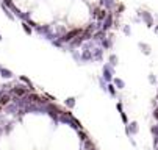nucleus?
I'll use <instances>...</instances> for the list:
<instances>
[{"instance_id": "obj_22", "label": "nucleus", "mask_w": 158, "mask_h": 150, "mask_svg": "<svg viewBox=\"0 0 158 150\" xmlns=\"http://www.w3.org/2000/svg\"><path fill=\"white\" fill-rule=\"evenodd\" d=\"M99 84H100V89H102V91H106V84H108V83H106L102 77L99 78Z\"/></svg>"}, {"instance_id": "obj_18", "label": "nucleus", "mask_w": 158, "mask_h": 150, "mask_svg": "<svg viewBox=\"0 0 158 150\" xmlns=\"http://www.w3.org/2000/svg\"><path fill=\"white\" fill-rule=\"evenodd\" d=\"M117 63H119L117 55H116V53H110V55H108V64H111L113 67H116Z\"/></svg>"}, {"instance_id": "obj_20", "label": "nucleus", "mask_w": 158, "mask_h": 150, "mask_svg": "<svg viewBox=\"0 0 158 150\" xmlns=\"http://www.w3.org/2000/svg\"><path fill=\"white\" fill-rule=\"evenodd\" d=\"M22 30H24V33L28 34V36L33 33V28H32V27H30L28 24H27V22H24V21H22Z\"/></svg>"}, {"instance_id": "obj_25", "label": "nucleus", "mask_w": 158, "mask_h": 150, "mask_svg": "<svg viewBox=\"0 0 158 150\" xmlns=\"http://www.w3.org/2000/svg\"><path fill=\"white\" fill-rule=\"evenodd\" d=\"M149 83L150 84H155L157 83V78H155V75H153V74H149Z\"/></svg>"}, {"instance_id": "obj_33", "label": "nucleus", "mask_w": 158, "mask_h": 150, "mask_svg": "<svg viewBox=\"0 0 158 150\" xmlns=\"http://www.w3.org/2000/svg\"><path fill=\"white\" fill-rule=\"evenodd\" d=\"M2 69H3V66H2V64H0V71H2Z\"/></svg>"}, {"instance_id": "obj_2", "label": "nucleus", "mask_w": 158, "mask_h": 150, "mask_svg": "<svg viewBox=\"0 0 158 150\" xmlns=\"http://www.w3.org/2000/svg\"><path fill=\"white\" fill-rule=\"evenodd\" d=\"M138 14H139L141 21L146 24V27H147V28H153V25H155V19H153V16L149 13V11L139 10V11H138Z\"/></svg>"}, {"instance_id": "obj_12", "label": "nucleus", "mask_w": 158, "mask_h": 150, "mask_svg": "<svg viewBox=\"0 0 158 150\" xmlns=\"http://www.w3.org/2000/svg\"><path fill=\"white\" fill-rule=\"evenodd\" d=\"M17 111H19V108H17V105L16 103H8V105L5 106V113L6 114H17Z\"/></svg>"}, {"instance_id": "obj_28", "label": "nucleus", "mask_w": 158, "mask_h": 150, "mask_svg": "<svg viewBox=\"0 0 158 150\" xmlns=\"http://www.w3.org/2000/svg\"><path fill=\"white\" fill-rule=\"evenodd\" d=\"M116 108H117V111H119V113H122V111H124V106H122V103H121V102H117Z\"/></svg>"}, {"instance_id": "obj_16", "label": "nucleus", "mask_w": 158, "mask_h": 150, "mask_svg": "<svg viewBox=\"0 0 158 150\" xmlns=\"http://www.w3.org/2000/svg\"><path fill=\"white\" fill-rule=\"evenodd\" d=\"M106 92H108L111 97H116V95H117V89H116V86L113 84V82L106 84Z\"/></svg>"}, {"instance_id": "obj_8", "label": "nucleus", "mask_w": 158, "mask_h": 150, "mask_svg": "<svg viewBox=\"0 0 158 150\" xmlns=\"http://www.w3.org/2000/svg\"><path fill=\"white\" fill-rule=\"evenodd\" d=\"M91 52H92V58H94V61H102V58H103V49L100 47V45L94 47Z\"/></svg>"}, {"instance_id": "obj_13", "label": "nucleus", "mask_w": 158, "mask_h": 150, "mask_svg": "<svg viewBox=\"0 0 158 150\" xmlns=\"http://www.w3.org/2000/svg\"><path fill=\"white\" fill-rule=\"evenodd\" d=\"M0 8H2V11H3V13H5V16L8 17L10 21H14V19H16V16H14V14H13V11H11V10L8 8V6H5V5H3L2 2H0Z\"/></svg>"}, {"instance_id": "obj_24", "label": "nucleus", "mask_w": 158, "mask_h": 150, "mask_svg": "<svg viewBox=\"0 0 158 150\" xmlns=\"http://www.w3.org/2000/svg\"><path fill=\"white\" fill-rule=\"evenodd\" d=\"M84 147H86V149H89V150H92V149H94V144H92V142H91L89 139H86V141H84Z\"/></svg>"}, {"instance_id": "obj_5", "label": "nucleus", "mask_w": 158, "mask_h": 150, "mask_svg": "<svg viewBox=\"0 0 158 150\" xmlns=\"http://www.w3.org/2000/svg\"><path fill=\"white\" fill-rule=\"evenodd\" d=\"M114 39H116V38H114V33H108L106 34V38L103 41H100V47H102L103 50H110L111 47H113V44H114Z\"/></svg>"}, {"instance_id": "obj_30", "label": "nucleus", "mask_w": 158, "mask_h": 150, "mask_svg": "<svg viewBox=\"0 0 158 150\" xmlns=\"http://www.w3.org/2000/svg\"><path fill=\"white\" fill-rule=\"evenodd\" d=\"M153 32H155V33L158 34V25H155V27H153Z\"/></svg>"}, {"instance_id": "obj_32", "label": "nucleus", "mask_w": 158, "mask_h": 150, "mask_svg": "<svg viewBox=\"0 0 158 150\" xmlns=\"http://www.w3.org/2000/svg\"><path fill=\"white\" fill-rule=\"evenodd\" d=\"M3 133V128H2V127H0V134H2Z\"/></svg>"}, {"instance_id": "obj_19", "label": "nucleus", "mask_w": 158, "mask_h": 150, "mask_svg": "<svg viewBox=\"0 0 158 150\" xmlns=\"http://www.w3.org/2000/svg\"><path fill=\"white\" fill-rule=\"evenodd\" d=\"M64 105H66L69 110H72V108L75 106V97H69V99H66V100H64Z\"/></svg>"}, {"instance_id": "obj_31", "label": "nucleus", "mask_w": 158, "mask_h": 150, "mask_svg": "<svg viewBox=\"0 0 158 150\" xmlns=\"http://www.w3.org/2000/svg\"><path fill=\"white\" fill-rule=\"evenodd\" d=\"M2 111H3V106H0V114H2Z\"/></svg>"}, {"instance_id": "obj_4", "label": "nucleus", "mask_w": 158, "mask_h": 150, "mask_svg": "<svg viewBox=\"0 0 158 150\" xmlns=\"http://www.w3.org/2000/svg\"><path fill=\"white\" fill-rule=\"evenodd\" d=\"M102 72H103V75H102V78L105 80L106 83H111L113 82V78H114V67L111 66V64H108L106 63L105 66H103V69H102Z\"/></svg>"}, {"instance_id": "obj_21", "label": "nucleus", "mask_w": 158, "mask_h": 150, "mask_svg": "<svg viewBox=\"0 0 158 150\" xmlns=\"http://www.w3.org/2000/svg\"><path fill=\"white\" fill-rule=\"evenodd\" d=\"M122 32H124L125 36H130V34H132V28H130V25H122Z\"/></svg>"}, {"instance_id": "obj_35", "label": "nucleus", "mask_w": 158, "mask_h": 150, "mask_svg": "<svg viewBox=\"0 0 158 150\" xmlns=\"http://www.w3.org/2000/svg\"><path fill=\"white\" fill-rule=\"evenodd\" d=\"M92 150H95V149H92Z\"/></svg>"}, {"instance_id": "obj_1", "label": "nucleus", "mask_w": 158, "mask_h": 150, "mask_svg": "<svg viewBox=\"0 0 158 150\" xmlns=\"http://www.w3.org/2000/svg\"><path fill=\"white\" fill-rule=\"evenodd\" d=\"M83 33V27H75V28H71V30H67L64 34H61V36L58 38L60 39V42L63 45H66V44H69L72 39H75L77 36H80V34Z\"/></svg>"}, {"instance_id": "obj_9", "label": "nucleus", "mask_w": 158, "mask_h": 150, "mask_svg": "<svg viewBox=\"0 0 158 150\" xmlns=\"http://www.w3.org/2000/svg\"><path fill=\"white\" fill-rule=\"evenodd\" d=\"M138 130H139V128H138V124H136V122H130V125L125 127V133L128 134V136H130V134H136Z\"/></svg>"}, {"instance_id": "obj_10", "label": "nucleus", "mask_w": 158, "mask_h": 150, "mask_svg": "<svg viewBox=\"0 0 158 150\" xmlns=\"http://www.w3.org/2000/svg\"><path fill=\"white\" fill-rule=\"evenodd\" d=\"M11 94L10 92H5V94H2L0 95V106H6L8 103H11Z\"/></svg>"}, {"instance_id": "obj_23", "label": "nucleus", "mask_w": 158, "mask_h": 150, "mask_svg": "<svg viewBox=\"0 0 158 150\" xmlns=\"http://www.w3.org/2000/svg\"><path fill=\"white\" fill-rule=\"evenodd\" d=\"M2 3H3V5H5V6H8L10 10H11V8H13V6H14L13 0H2Z\"/></svg>"}, {"instance_id": "obj_17", "label": "nucleus", "mask_w": 158, "mask_h": 150, "mask_svg": "<svg viewBox=\"0 0 158 150\" xmlns=\"http://www.w3.org/2000/svg\"><path fill=\"white\" fill-rule=\"evenodd\" d=\"M113 84L116 86V89H124V88H125V82L122 78H117V77H114V78H113Z\"/></svg>"}, {"instance_id": "obj_29", "label": "nucleus", "mask_w": 158, "mask_h": 150, "mask_svg": "<svg viewBox=\"0 0 158 150\" xmlns=\"http://www.w3.org/2000/svg\"><path fill=\"white\" fill-rule=\"evenodd\" d=\"M153 117L158 121V108H155V111H153Z\"/></svg>"}, {"instance_id": "obj_3", "label": "nucleus", "mask_w": 158, "mask_h": 150, "mask_svg": "<svg viewBox=\"0 0 158 150\" xmlns=\"http://www.w3.org/2000/svg\"><path fill=\"white\" fill-rule=\"evenodd\" d=\"M30 92V89L25 86V84H14L13 88L10 89V94L11 95H16V97H24Z\"/></svg>"}, {"instance_id": "obj_34", "label": "nucleus", "mask_w": 158, "mask_h": 150, "mask_svg": "<svg viewBox=\"0 0 158 150\" xmlns=\"http://www.w3.org/2000/svg\"><path fill=\"white\" fill-rule=\"evenodd\" d=\"M0 41H2V34H0Z\"/></svg>"}, {"instance_id": "obj_26", "label": "nucleus", "mask_w": 158, "mask_h": 150, "mask_svg": "<svg viewBox=\"0 0 158 150\" xmlns=\"http://www.w3.org/2000/svg\"><path fill=\"white\" fill-rule=\"evenodd\" d=\"M78 134H80V139H82L83 142H84V141H86V139H88V136H86V133H83V132H82V130H78Z\"/></svg>"}, {"instance_id": "obj_11", "label": "nucleus", "mask_w": 158, "mask_h": 150, "mask_svg": "<svg viewBox=\"0 0 158 150\" xmlns=\"http://www.w3.org/2000/svg\"><path fill=\"white\" fill-rule=\"evenodd\" d=\"M19 80H21V82L24 83V84H25L27 88H28V89H30V92H34L33 83H32V80H30L28 77H25V75H21V77H19Z\"/></svg>"}, {"instance_id": "obj_27", "label": "nucleus", "mask_w": 158, "mask_h": 150, "mask_svg": "<svg viewBox=\"0 0 158 150\" xmlns=\"http://www.w3.org/2000/svg\"><path fill=\"white\" fill-rule=\"evenodd\" d=\"M121 119H122V122H124V124H128V119H127V114L124 113V111L121 113Z\"/></svg>"}, {"instance_id": "obj_6", "label": "nucleus", "mask_w": 158, "mask_h": 150, "mask_svg": "<svg viewBox=\"0 0 158 150\" xmlns=\"http://www.w3.org/2000/svg\"><path fill=\"white\" fill-rule=\"evenodd\" d=\"M113 24H114V14H113V11H110V14L106 16V19L102 22V30H105V32L113 30Z\"/></svg>"}, {"instance_id": "obj_14", "label": "nucleus", "mask_w": 158, "mask_h": 150, "mask_svg": "<svg viewBox=\"0 0 158 150\" xmlns=\"http://www.w3.org/2000/svg\"><path fill=\"white\" fill-rule=\"evenodd\" d=\"M0 77H2V78H6V80H11L14 77V74L13 72L10 71V69H6V67H3L2 71H0Z\"/></svg>"}, {"instance_id": "obj_7", "label": "nucleus", "mask_w": 158, "mask_h": 150, "mask_svg": "<svg viewBox=\"0 0 158 150\" xmlns=\"http://www.w3.org/2000/svg\"><path fill=\"white\" fill-rule=\"evenodd\" d=\"M89 61H94L92 58V52L91 50H82V53H80V63H89Z\"/></svg>"}, {"instance_id": "obj_15", "label": "nucleus", "mask_w": 158, "mask_h": 150, "mask_svg": "<svg viewBox=\"0 0 158 150\" xmlns=\"http://www.w3.org/2000/svg\"><path fill=\"white\" fill-rule=\"evenodd\" d=\"M138 47L141 49V52L144 53V55H150V53H152V49H150V45L146 44V42H139V44H138Z\"/></svg>"}]
</instances>
